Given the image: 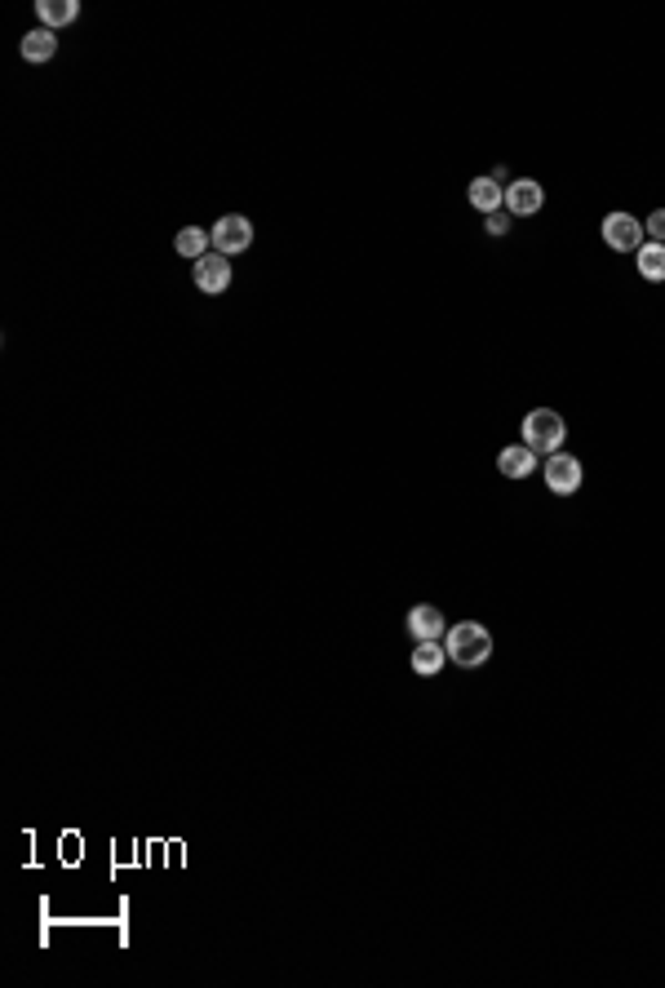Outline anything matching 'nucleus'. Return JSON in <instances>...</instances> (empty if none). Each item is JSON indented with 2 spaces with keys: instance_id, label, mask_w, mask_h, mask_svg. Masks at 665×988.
Wrapping results in <instances>:
<instances>
[{
  "instance_id": "1",
  "label": "nucleus",
  "mask_w": 665,
  "mask_h": 988,
  "mask_svg": "<svg viewBox=\"0 0 665 988\" xmlns=\"http://www.w3.org/2000/svg\"><path fill=\"white\" fill-rule=\"evenodd\" d=\"M444 647H448V661L453 665L479 670V665H488V656H493V634H488L479 621H462V625H453V634H444Z\"/></svg>"
},
{
  "instance_id": "2",
  "label": "nucleus",
  "mask_w": 665,
  "mask_h": 988,
  "mask_svg": "<svg viewBox=\"0 0 665 988\" xmlns=\"http://www.w3.org/2000/svg\"><path fill=\"white\" fill-rule=\"evenodd\" d=\"M564 439H568V426L555 408H532L524 417V444L532 452H546V457L550 452H564Z\"/></svg>"
},
{
  "instance_id": "3",
  "label": "nucleus",
  "mask_w": 665,
  "mask_h": 988,
  "mask_svg": "<svg viewBox=\"0 0 665 988\" xmlns=\"http://www.w3.org/2000/svg\"><path fill=\"white\" fill-rule=\"evenodd\" d=\"M643 235H648V231H643V222L630 218V213H621V209L603 218V244H608L612 253H630V249L639 253L643 244H648Z\"/></svg>"
},
{
  "instance_id": "4",
  "label": "nucleus",
  "mask_w": 665,
  "mask_h": 988,
  "mask_svg": "<svg viewBox=\"0 0 665 988\" xmlns=\"http://www.w3.org/2000/svg\"><path fill=\"white\" fill-rule=\"evenodd\" d=\"M209 240H213V253H222V257H235V253H244L253 244V222L249 218H218L213 222V231H209Z\"/></svg>"
},
{
  "instance_id": "5",
  "label": "nucleus",
  "mask_w": 665,
  "mask_h": 988,
  "mask_svg": "<svg viewBox=\"0 0 665 988\" xmlns=\"http://www.w3.org/2000/svg\"><path fill=\"white\" fill-rule=\"evenodd\" d=\"M546 488L555 497H572L581 488V461L572 452H550L546 457Z\"/></svg>"
},
{
  "instance_id": "6",
  "label": "nucleus",
  "mask_w": 665,
  "mask_h": 988,
  "mask_svg": "<svg viewBox=\"0 0 665 988\" xmlns=\"http://www.w3.org/2000/svg\"><path fill=\"white\" fill-rule=\"evenodd\" d=\"M541 204H546V191H541V182L515 178V182L506 187V213H510V218H532V213H541Z\"/></svg>"
},
{
  "instance_id": "7",
  "label": "nucleus",
  "mask_w": 665,
  "mask_h": 988,
  "mask_svg": "<svg viewBox=\"0 0 665 988\" xmlns=\"http://www.w3.org/2000/svg\"><path fill=\"white\" fill-rule=\"evenodd\" d=\"M227 284H231V257L204 253L196 262V288L209 297H218V293H227Z\"/></svg>"
},
{
  "instance_id": "8",
  "label": "nucleus",
  "mask_w": 665,
  "mask_h": 988,
  "mask_svg": "<svg viewBox=\"0 0 665 988\" xmlns=\"http://www.w3.org/2000/svg\"><path fill=\"white\" fill-rule=\"evenodd\" d=\"M408 634H413L417 643H444V634H448L444 612H439V607H431V603L413 607V612H408Z\"/></svg>"
},
{
  "instance_id": "9",
  "label": "nucleus",
  "mask_w": 665,
  "mask_h": 988,
  "mask_svg": "<svg viewBox=\"0 0 665 988\" xmlns=\"http://www.w3.org/2000/svg\"><path fill=\"white\" fill-rule=\"evenodd\" d=\"M497 470H501V475H506V479H528L532 470H537V452H532L528 444H510V448H501Z\"/></svg>"
},
{
  "instance_id": "10",
  "label": "nucleus",
  "mask_w": 665,
  "mask_h": 988,
  "mask_svg": "<svg viewBox=\"0 0 665 988\" xmlns=\"http://www.w3.org/2000/svg\"><path fill=\"white\" fill-rule=\"evenodd\" d=\"M408 665H413L417 678H435L448 665V647L444 643H417L413 647V661H408Z\"/></svg>"
},
{
  "instance_id": "11",
  "label": "nucleus",
  "mask_w": 665,
  "mask_h": 988,
  "mask_svg": "<svg viewBox=\"0 0 665 988\" xmlns=\"http://www.w3.org/2000/svg\"><path fill=\"white\" fill-rule=\"evenodd\" d=\"M470 204H475V209L488 218V213H497L501 204H506V187H501L497 178H475V182H470Z\"/></svg>"
},
{
  "instance_id": "12",
  "label": "nucleus",
  "mask_w": 665,
  "mask_h": 988,
  "mask_svg": "<svg viewBox=\"0 0 665 988\" xmlns=\"http://www.w3.org/2000/svg\"><path fill=\"white\" fill-rule=\"evenodd\" d=\"M18 49H23L27 63H49V58L58 54V36L49 32V27H36V32L23 36V45H18Z\"/></svg>"
},
{
  "instance_id": "13",
  "label": "nucleus",
  "mask_w": 665,
  "mask_h": 988,
  "mask_svg": "<svg viewBox=\"0 0 665 988\" xmlns=\"http://www.w3.org/2000/svg\"><path fill=\"white\" fill-rule=\"evenodd\" d=\"M639 275L643 280H652V284H665V244H657V240H648L643 244L639 253Z\"/></svg>"
},
{
  "instance_id": "14",
  "label": "nucleus",
  "mask_w": 665,
  "mask_h": 988,
  "mask_svg": "<svg viewBox=\"0 0 665 988\" xmlns=\"http://www.w3.org/2000/svg\"><path fill=\"white\" fill-rule=\"evenodd\" d=\"M36 14L45 18V27H49V32H54V27L76 23L80 5H76V0H40V5H36Z\"/></svg>"
},
{
  "instance_id": "15",
  "label": "nucleus",
  "mask_w": 665,
  "mask_h": 988,
  "mask_svg": "<svg viewBox=\"0 0 665 988\" xmlns=\"http://www.w3.org/2000/svg\"><path fill=\"white\" fill-rule=\"evenodd\" d=\"M204 249H213L209 235H204L200 226H182V231H178V253H182V257H196V262H200Z\"/></svg>"
},
{
  "instance_id": "16",
  "label": "nucleus",
  "mask_w": 665,
  "mask_h": 988,
  "mask_svg": "<svg viewBox=\"0 0 665 988\" xmlns=\"http://www.w3.org/2000/svg\"><path fill=\"white\" fill-rule=\"evenodd\" d=\"M643 231L652 235L657 244H665V209H657V213H648V222H643Z\"/></svg>"
},
{
  "instance_id": "17",
  "label": "nucleus",
  "mask_w": 665,
  "mask_h": 988,
  "mask_svg": "<svg viewBox=\"0 0 665 988\" xmlns=\"http://www.w3.org/2000/svg\"><path fill=\"white\" fill-rule=\"evenodd\" d=\"M484 226H488V231H493V235H506L510 231V213H488V218H484Z\"/></svg>"
}]
</instances>
